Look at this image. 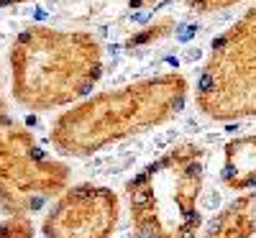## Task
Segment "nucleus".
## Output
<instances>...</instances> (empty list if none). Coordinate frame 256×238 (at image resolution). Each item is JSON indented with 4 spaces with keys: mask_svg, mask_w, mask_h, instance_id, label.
I'll return each mask as SVG.
<instances>
[{
    "mask_svg": "<svg viewBox=\"0 0 256 238\" xmlns=\"http://www.w3.org/2000/svg\"><path fill=\"white\" fill-rule=\"evenodd\" d=\"M220 180L233 192L256 190V134L236 136L223 146Z\"/></svg>",
    "mask_w": 256,
    "mask_h": 238,
    "instance_id": "nucleus-7",
    "label": "nucleus"
},
{
    "mask_svg": "<svg viewBox=\"0 0 256 238\" xmlns=\"http://www.w3.org/2000/svg\"><path fill=\"white\" fill-rule=\"evenodd\" d=\"M205 238H256V190L233 198L210 220Z\"/></svg>",
    "mask_w": 256,
    "mask_h": 238,
    "instance_id": "nucleus-8",
    "label": "nucleus"
},
{
    "mask_svg": "<svg viewBox=\"0 0 256 238\" xmlns=\"http://www.w3.org/2000/svg\"><path fill=\"white\" fill-rule=\"evenodd\" d=\"M34 223L26 215H10L0 220V238H34Z\"/></svg>",
    "mask_w": 256,
    "mask_h": 238,
    "instance_id": "nucleus-11",
    "label": "nucleus"
},
{
    "mask_svg": "<svg viewBox=\"0 0 256 238\" xmlns=\"http://www.w3.org/2000/svg\"><path fill=\"white\" fill-rule=\"evenodd\" d=\"M205 148L174 144L128 180V220L131 238H195L200 192L205 184Z\"/></svg>",
    "mask_w": 256,
    "mask_h": 238,
    "instance_id": "nucleus-3",
    "label": "nucleus"
},
{
    "mask_svg": "<svg viewBox=\"0 0 256 238\" xmlns=\"http://www.w3.org/2000/svg\"><path fill=\"white\" fill-rule=\"evenodd\" d=\"M169 0H70V13L88 20H120L162 10Z\"/></svg>",
    "mask_w": 256,
    "mask_h": 238,
    "instance_id": "nucleus-9",
    "label": "nucleus"
},
{
    "mask_svg": "<svg viewBox=\"0 0 256 238\" xmlns=\"http://www.w3.org/2000/svg\"><path fill=\"white\" fill-rule=\"evenodd\" d=\"M190 82L180 72H164L102 90L70 105L54 118L49 141L64 156L84 159L118 141L148 134L182 113Z\"/></svg>",
    "mask_w": 256,
    "mask_h": 238,
    "instance_id": "nucleus-1",
    "label": "nucleus"
},
{
    "mask_svg": "<svg viewBox=\"0 0 256 238\" xmlns=\"http://www.w3.org/2000/svg\"><path fill=\"white\" fill-rule=\"evenodd\" d=\"M20 3H28V0H0V10H6V8H16Z\"/></svg>",
    "mask_w": 256,
    "mask_h": 238,
    "instance_id": "nucleus-13",
    "label": "nucleus"
},
{
    "mask_svg": "<svg viewBox=\"0 0 256 238\" xmlns=\"http://www.w3.org/2000/svg\"><path fill=\"white\" fill-rule=\"evenodd\" d=\"M102 67L100 38L82 28L28 26L8 49L10 95L31 113H52L88 98Z\"/></svg>",
    "mask_w": 256,
    "mask_h": 238,
    "instance_id": "nucleus-2",
    "label": "nucleus"
},
{
    "mask_svg": "<svg viewBox=\"0 0 256 238\" xmlns=\"http://www.w3.org/2000/svg\"><path fill=\"white\" fill-rule=\"evenodd\" d=\"M241 3H246V0H184V6L198 16L220 13V10H228V8H236Z\"/></svg>",
    "mask_w": 256,
    "mask_h": 238,
    "instance_id": "nucleus-12",
    "label": "nucleus"
},
{
    "mask_svg": "<svg viewBox=\"0 0 256 238\" xmlns=\"http://www.w3.org/2000/svg\"><path fill=\"white\" fill-rule=\"evenodd\" d=\"M195 105L218 123L256 118V3L210 41Z\"/></svg>",
    "mask_w": 256,
    "mask_h": 238,
    "instance_id": "nucleus-4",
    "label": "nucleus"
},
{
    "mask_svg": "<svg viewBox=\"0 0 256 238\" xmlns=\"http://www.w3.org/2000/svg\"><path fill=\"white\" fill-rule=\"evenodd\" d=\"M70 187V166L46 154L6 105L0 70V210L26 215Z\"/></svg>",
    "mask_w": 256,
    "mask_h": 238,
    "instance_id": "nucleus-5",
    "label": "nucleus"
},
{
    "mask_svg": "<svg viewBox=\"0 0 256 238\" xmlns=\"http://www.w3.org/2000/svg\"><path fill=\"white\" fill-rule=\"evenodd\" d=\"M120 220V198L102 184H72L56 194L44 215L46 238H113Z\"/></svg>",
    "mask_w": 256,
    "mask_h": 238,
    "instance_id": "nucleus-6",
    "label": "nucleus"
},
{
    "mask_svg": "<svg viewBox=\"0 0 256 238\" xmlns=\"http://www.w3.org/2000/svg\"><path fill=\"white\" fill-rule=\"evenodd\" d=\"M174 26H177V20L172 16H156L154 20H148V24H144L141 28H136L131 36H128L126 49L138 52V49L152 46V44H156V41L166 38L169 34H174Z\"/></svg>",
    "mask_w": 256,
    "mask_h": 238,
    "instance_id": "nucleus-10",
    "label": "nucleus"
}]
</instances>
